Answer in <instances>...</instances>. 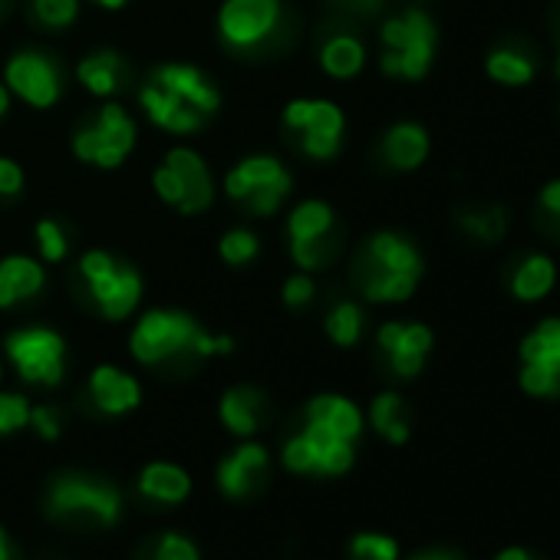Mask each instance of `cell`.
<instances>
[{"instance_id":"2","label":"cell","mask_w":560,"mask_h":560,"mask_svg":"<svg viewBox=\"0 0 560 560\" xmlns=\"http://www.w3.org/2000/svg\"><path fill=\"white\" fill-rule=\"evenodd\" d=\"M228 353L231 350V340H211L205 337L185 314H149L139 330L132 334V353L142 360V363H159L165 357H175V353Z\"/></svg>"},{"instance_id":"16","label":"cell","mask_w":560,"mask_h":560,"mask_svg":"<svg viewBox=\"0 0 560 560\" xmlns=\"http://www.w3.org/2000/svg\"><path fill=\"white\" fill-rule=\"evenodd\" d=\"M142 106L152 116V122H159L162 129H172V132H191L201 122V113L191 103H185L182 96L162 90L159 83L142 90Z\"/></svg>"},{"instance_id":"5","label":"cell","mask_w":560,"mask_h":560,"mask_svg":"<svg viewBox=\"0 0 560 560\" xmlns=\"http://www.w3.org/2000/svg\"><path fill=\"white\" fill-rule=\"evenodd\" d=\"M284 465L291 471H324V475H340L353 465V445L330 432L320 422H311L304 435L288 442L284 448Z\"/></svg>"},{"instance_id":"10","label":"cell","mask_w":560,"mask_h":560,"mask_svg":"<svg viewBox=\"0 0 560 560\" xmlns=\"http://www.w3.org/2000/svg\"><path fill=\"white\" fill-rule=\"evenodd\" d=\"M288 126L304 132V152L314 159H330L340 145L343 116L334 103H291L288 106Z\"/></svg>"},{"instance_id":"42","label":"cell","mask_w":560,"mask_h":560,"mask_svg":"<svg viewBox=\"0 0 560 560\" xmlns=\"http://www.w3.org/2000/svg\"><path fill=\"white\" fill-rule=\"evenodd\" d=\"M540 205L550 211V218L557 221V231H560V182H553V185H547V188H544Z\"/></svg>"},{"instance_id":"12","label":"cell","mask_w":560,"mask_h":560,"mask_svg":"<svg viewBox=\"0 0 560 560\" xmlns=\"http://www.w3.org/2000/svg\"><path fill=\"white\" fill-rule=\"evenodd\" d=\"M50 511H57V514L90 511L103 524H113L119 517V491L106 488V485L83 481V478H63L50 491Z\"/></svg>"},{"instance_id":"18","label":"cell","mask_w":560,"mask_h":560,"mask_svg":"<svg viewBox=\"0 0 560 560\" xmlns=\"http://www.w3.org/2000/svg\"><path fill=\"white\" fill-rule=\"evenodd\" d=\"M168 168H175V175L182 178V188H185V198H182V214H195L201 208H208L211 201V182H208V172L201 165V159L195 152H185V149H175L168 155Z\"/></svg>"},{"instance_id":"26","label":"cell","mask_w":560,"mask_h":560,"mask_svg":"<svg viewBox=\"0 0 560 560\" xmlns=\"http://www.w3.org/2000/svg\"><path fill=\"white\" fill-rule=\"evenodd\" d=\"M257 409H260V396L254 389H231L221 402V419L231 432L250 435L257 429Z\"/></svg>"},{"instance_id":"17","label":"cell","mask_w":560,"mask_h":560,"mask_svg":"<svg viewBox=\"0 0 560 560\" xmlns=\"http://www.w3.org/2000/svg\"><path fill=\"white\" fill-rule=\"evenodd\" d=\"M264 468H267V455L260 445H244L237 448L221 468H218V481L228 494H247L254 488H260L264 481Z\"/></svg>"},{"instance_id":"46","label":"cell","mask_w":560,"mask_h":560,"mask_svg":"<svg viewBox=\"0 0 560 560\" xmlns=\"http://www.w3.org/2000/svg\"><path fill=\"white\" fill-rule=\"evenodd\" d=\"M0 560H8V540H4V530H0Z\"/></svg>"},{"instance_id":"21","label":"cell","mask_w":560,"mask_h":560,"mask_svg":"<svg viewBox=\"0 0 560 560\" xmlns=\"http://www.w3.org/2000/svg\"><path fill=\"white\" fill-rule=\"evenodd\" d=\"M90 386H93V399H96V406H100L103 412H126V409H132V406L139 402V386H136V380H129V376L119 373V370H109V366L96 370Z\"/></svg>"},{"instance_id":"38","label":"cell","mask_w":560,"mask_h":560,"mask_svg":"<svg viewBox=\"0 0 560 560\" xmlns=\"http://www.w3.org/2000/svg\"><path fill=\"white\" fill-rule=\"evenodd\" d=\"M37 237H40V247H44V257H47V260H60V257L67 254V237H63V231L57 228V221H40Z\"/></svg>"},{"instance_id":"28","label":"cell","mask_w":560,"mask_h":560,"mask_svg":"<svg viewBox=\"0 0 560 560\" xmlns=\"http://www.w3.org/2000/svg\"><path fill=\"white\" fill-rule=\"evenodd\" d=\"M488 73L504 86H527L534 80V63L514 50H494L488 57Z\"/></svg>"},{"instance_id":"19","label":"cell","mask_w":560,"mask_h":560,"mask_svg":"<svg viewBox=\"0 0 560 560\" xmlns=\"http://www.w3.org/2000/svg\"><path fill=\"white\" fill-rule=\"evenodd\" d=\"M155 83H159L162 90L182 96L185 103H191L198 113H214V109H218V93H214V90L208 86V80H205L198 70H191V67H165V70H159Z\"/></svg>"},{"instance_id":"3","label":"cell","mask_w":560,"mask_h":560,"mask_svg":"<svg viewBox=\"0 0 560 560\" xmlns=\"http://www.w3.org/2000/svg\"><path fill=\"white\" fill-rule=\"evenodd\" d=\"M383 44H386L383 70L389 77L419 80V77H425V70L432 63L435 27L422 11H409L383 27Z\"/></svg>"},{"instance_id":"41","label":"cell","mask_w":560,"mask_h":560,"mask_svg":"<svg viewBox=\"0 0 560 560\" xmlns=\"http://www.w3.org/2000/svg\"><path fill=\"white\" fill-rule=\"evenodd\" d=\"M21 182H24L21 168L14 162H8V159H0V195H18Z\"/></svg>"},{"instance_id":"37","label":"cell","mask_w":560,"mask_h":560,"mask_svg":"<svg viewBox=\"0 0 560 560\" xmlns=\"http://www.w3.org/2000/svg\"><path fill=\"white\" fill-rule=\"evenodd\" d=\"M155 560H198V550L188 537L182 534H165L162 544H159V553Z\"/></svg>"},{"instance_id":"36","label":"cell","mask_w":560,"mask_h":560,"mask_svg":"<svg viewBox=\"0 0 560 560\" xmlns=\"http://www.w3.org/2000/svg\"><path fill=\"white\" fill-rule=\"evenodd\" d=\"M37 18L50 27H63L77 18V0H37Z\"/></svg>"},{"instance_id":"8","label":"cell","mask_w":560,"mask_h":560,"mask_svg":"<svg viewBox=\"0 0 560 560\" xmlns=\"http://www.w3.org/2000/svg\"><path fill=\"white\" fill-rule=\"evenodd\" d=\"M8 353L27 383L57 386L63 376V340L50 330H21L8 340Z\"/></svg>"},{"instance_id":"25","label":"cell","mask_w":560,"mask_h":560,"mask_svg":"<svg viewBox=\"0 0 560 560\" xmlns=\"http://www.w3.org/2000/svg\"><path fill=\"white\" fill-rule=\"evenodd\" d=\"M139 488H142L149 498H155V501H182V498L191 491V481H188V475H185L182 468H175V465H149V468L142 471Z\"/></svg>"},{"instance_id":"31","label":"cell","mask_w":560,"mask_h":560,"mask_svg":"<svg viewBox=\"0 0 560 560\" xmlns=\"http://www.w3.org/2000/svg\"><path fill=\"white\" fill-rule=\"evenodd\" d=\"M363 330V314L353 304H340L330 317H327V334L340 343V347H353L360 340Z\"/></svg>"},{"instance_id":"30","label":"cell","mask_w":560,"mask_h":560,"mask_svg":"<svg viewBox=\"0 0 560 560\" xmlns=\"http://www.w3.org/2000/svg\"><path fill=\"white\" fill-rule=\"evenodd\" d=\"M80 80H83L93 93H100V96L116 93V90H119V57L100 54V57L86 60V63L80 67Z\"/></svg>"},{"instance_id":"33","label":"cell","mask_w":560,"mask_h":560,"mask_svg":"<svg viewBox=\"0 0 560 560\" xmlns=\"http://www.w3.org/2000/svg\"><path fill=\"white\" fill-rule=\"evenodd\" d=\"M353 560H396L399 544L386 534H357L350 544Z\"/></svg>"},{"instance_id":"24","label":"cell","mask_w":560,"mask_h":560,"mask_svg":"<svg viewBox=\"0 0 560 560\" xmlns=\"http://www.w3.org/2000/svg\"><path fill=\"white\" fill-rule=\"evenodd\" d=\"M550 288H553V264H550L544 254L527 257V260L514 270L511 291H514L517 301H540Z\"/></svg>"},{"instance_id":"15","label":"cell","mask_w":560,"mask_h":560,"mask_svg":"<svg viewBox=\"0 0 560 560\" xmlns=\"http://www.w3.org/2000/svg\"><path fill=\"white\" fill-rule=\"evenodd\" d=\"M8 83L34 106H50L60 93L57 86V73L54 67L44 60V57H34V54H24V57H14L11 67H8Z\"/></svg>"},{"instance_id":"29","label":"cell","mask_w":560,"mask_h":560,"mask_svg":"<svg viewBox=\"0 0 560 560\" xmlns=\"http://www.w3.org/2000/svg\"><path fill=\"white\" fill-rule=\"evenodd\" d=\"M320 60H324V70L327 73H334V77H353L363 67V47L353 37H334L324 47V57Z\"/></svg>"},{"instance_id":"23","label":"cell","mask_w":560,"mask_h":560,"mask_svg":"<svg viewBox=\"0 0 560 560\" xmlns=\"http://www.w3.org/2000/svg\"><path fill=\"white\" fill-rule=\"evenodd\" d=\"M429 155V136L419 126H396L386 136V159L396 168H416L422 165V159Z\"/></svg>"},{"instance_id":"34","label":"cell","mask_w":560,"mask_h":560,"mask_svg":"<svg viewBox=\"0 0 560 560\" xmlns=\"http://www.w3.org/2000/svg\"><path fill=\"white\" fill-rule=\"evenodd\" d=\"M31 419V406L24 396H0V432H18L21 425H27Z\"/></svg>"},{"instance_id":"43","label":"cell","mask_w":560,"mask_h":560,"mask_svg":"<svg viewBox=\"0 0 560 560\" xmlns=\"http://www.w3.org/2000/svg\"><path fill=\"white\" fill-rule=\"evenodd\" d=\"M31 419L37 422V429L44 432V439H57L60 425H57V419H54V412H50V409H34V412H31Z\"/></svg>"},{"instance_id":"40","label":"cell","mask_w":560,"mask_h":560,"mask_svg":"<svg viewBox=\"0 0 560 560\" xmlns=\"http://www.w3.org/2000/svg\"><path fill=\"white\" fill-rule=\"evenodd\" d=\"M314 298V284L307 277H294V280H288V288H284V301L291 304V307H301V304H307Z\"/></svg>"},{"instance_id":"1","label":"cell","mask_w":560,"mask_h":560,"mask_svg":"<svg viewBox=\"0 0 560 560\" xmlns=\"http://www.w3.org/2000/svg\"><path fill=\"white\" fill-rule=\"evenodd\" d=\"M422 273V260L412 244L396 234H380L370 244V267H366V298L370 301H406L416 291Z\"/></svg>"},{"instance_id":"14","label":"cell","mask_w":560,"mask_h":560,"mask_svg":"<svg viewBox=\"0 0 560 560\" xmlns=\"http://www.w3.org/2000/svg\"><path fill=\"white\" fill-rule=\"evenodd\" d=\"M380 347H383V353L389 357V363H393V370L399 376H416L422 370V360H425L429 347H432V334L425 327H419V324H409V327L386 324L380 330Z\"/></svg>"},{"instance_id":"44","label":"cell","mask_w":560,"mask_h":560,"mask_svg":"<svg viewBox=\"0 0 560 560\" xmlns=\"http://www.w3.org/2000/svg\"><path fill=\"white\" fill-rule=\"evenodd\" d=\"M409 560H458V557L452 550H425V553H416Z\"/></svg>"},{"instance_id":"13","label":"cell","mask_w":560,"mask_h":560,"mask_svg":"<svg viewBox=\"0 0 560 560\" xmlns=\"http://www.w3.org/2000/svg\"><path fill=\"white\" fill-rule=\"evenodd\" d=\"M334 228V214L320 201H307L291 214V237H294V257L301 267H317L327 257L324 237Z\"/></svg>"},{"instance_id":"7","label":"cell","mask_w":560,"mask_h":560,"mask_svg":"<svg viewBox=\"0 0 560 560\" xmlns=\"http://www.w3.org/2000/svg\"><path fill=\"white\" fill-rule=\"evenodd\" d=\"M83 273L90 277V284H93V298L100 304V311L109 317V320H119L126 317L136 301H139V277L136 270H126V267H116L109 254H86L83 257Z\"/></svg>"},{"instance_id":"9","label":"cell","mask_w":560,"mask_h":560,"mask_svg":"<svg viewBox=\"0 0 560 560\" xmlns=\"http://www.w3.org/2000/svg\"><path fill=\"white\" fill-rule=\"evenodd\" d=\"M132 139H136V129H132L129 116L119 106H106L100 113L96 126H90L77 136V155L86 162H96L103 168H113L129 155Z\"/></svg>"},{"instance_id":"27","label":"cell","mask_w":560,"mask_h":560,"mask_svg":"<svg viewBox=\"0 0 560 560\" xmlns=\"http://www.w3.org/2000/svg\"><path fill=\"white\" fill-rule=\"evenodd\" d=\"M373 425L389 439V442H406L409 439V419H406V406L399 396L386 393L373 402Z\"/></svg>"},{"instance_id":"6","label":"cell","mask_w":560,"mask_h":560,"mask_svg":"<svg viewBox=\"0 0 560 560\" xmlns=\"http://www.w3.org/2000/svg\"><path fill=\"white\" fill-rule=\"evenodd\" d=\"M521 386L530 396H557L560 393V320H544L521 343Z\"/></svg>"},{"instance_id":"32","label":"cell","mask_w":560,"mask_h":560,"mask_svg":"<svg viewBox=\"0 0 560 560\" xmlns=\"http://www.w3.org/2000/svg\"><path fill=\"white\" fill-rule=\"evenodd\" d=\"M462 224L481 237V241H501L504 237V228H508V218L501 208H485V211H468L462 214Z\"/></svg>"},{"instance_id":"35","label":"cell","mask_w":560,"mask_h":560,"mask_svg":"<svg viewBox=\"0 0 560 560\" xmlns=\"http://www.w3.org/2000/svg\"><path fill=\"white\" fill-rule=\"evenodd\" d=\"M221 254H224V260H231V264H244V260H250V257L257 254V241H254L250 231H231V234H224V241H221Z\"/></svg>"},{"instance_id":"48","label":"cell","mask_w":560,"mask_h":560,"mask_svg":"<svg viewBox=\"0 0 560 560\" xmlns=\"http://www.w3.org/2000/svg\"><path fill=\"white\" fill-rule=\"evenodd\" d=\"M100 4H106V8H122L126 0H100Z\"/></svg>"},{"instance_id":"20","label":"cell","mask_w":560,"mask_h":560,"mask_svg":"<svg viewBox=\"0 0 560 560\" xmlns=\"http://www.w3.org/2000/svg\"><path fill=\"white\" fill-rule=\"evenodd\" d=\"M44 288V270L27 257H8L0 264V307L34 298Z\"/></svg>"},{"instance_id":"11","label":"cell","mask_w":560,"mask_h":560,"mask_svg":"<svg viewBox=\"0 0 560 560\" xmlns=\"http://www.w3.org/2000/svg\"><path fill=\"white\" fill-rule=\"evenodd\" d=\"M277 0H228L221 11V34L234 47H254L277 27Z\"/></svg>"},{"instance_id":"47","label":"cell","mask_w":560,"mask_h":560,"mask_svg":"<svg viewBox=\"0 0 560 560\" xmlns=\"http://www.w3.org/2000/svg\"><path fill=\"white\" fill-rule=\"evenodd\" d=\"M4 109H8V93H4V86H0V116H4Z\"/></svg>"},{"instance_id":"39","label":"cell","mask_w":560,"mask_h":560,"mask_svg":"<svg viewBox=\"0 0 560 560\" xmlns=\"http://www.w3.org/2000/svg\"><path fill=\"white\" fill-rule=\"evenodd\" d=\"M155 191L165 198V201H172V205H182V198H185V188H182V178L175 175V168H159L155 172Z\"/></svg>"},{"instance_id":"22","label":"cell","mask_w":560,"mask_h":560,"mask_svg":"<svg viewBox=\"0 0 560 560\" xmlns=\"http://www.w3.org/2000/svg\"><path fill=\"white\" fill-rule=\"evenodd\" d=\"M307 416H311V422L327 425L330 432H337V435L347 439V442H353V439L360 435V429H363L360 409H357L353 402L340 399V396H320V399H314V402L307 406Z\"/></svg>"},{"instance_id":"4","label":"cell","mask_w":560,"mask_h":560,"mask_svg":"<svg viewBox=\"0 0 560 560\" xmlns=\"http://www.w3.org/2000/svg\"><path fill=\"white\" fill-rule=\"evenodd\" d=\"M291 188V175L273 159H247L228 175V195L244 201L254 214H270Z\"/></svg>"},{"instance_id":"49","label":"cell","mask_w":560,"mask_h":560,"mask_svg":"<svg viewBox=\"0 0 560 560\" xmlns=\"http://www.w3.org/2000/svg\"><path fill=\"white\" fill-rule=\"evenodd\" d=\"M557 73H560V37H557Z\"/></svg>"},{"instance_id":"45","label":"cell","mask_w":560,"mask_h":560,"mask_svg":"<svg viewBox=\"0 0 560 560\" xmlns=\"http://www.w3.org/2000/svg\"><path fill=\"white\" fill-rule=\"evenodd\" d=\"M498 560H534V557L527 550H521V547H508V550L498 553Z\"/></svg>"}]
</instances>
